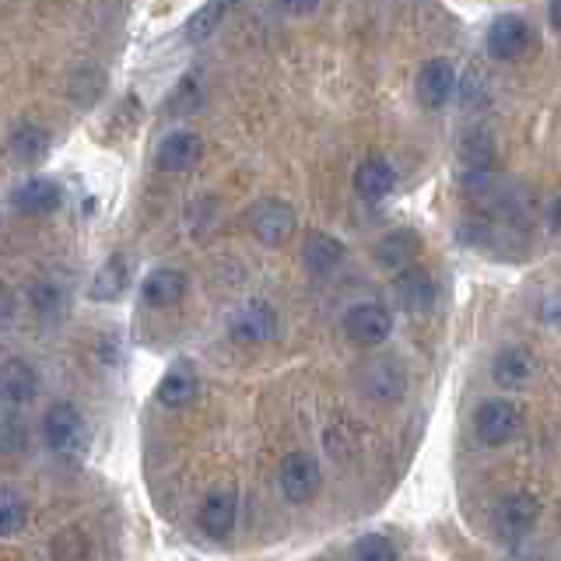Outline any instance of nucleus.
I'll use <instances>...</instances> for the list:
<instances>
[{
  "label": "nucleus",
  "mask_w": 561,
  "mask_h": 561,
  "mask_svg": "<svg viewBox=\"0 0 561 561\" xmlns=\"http://www.w3.org/2000/svg\"><path fill=\"white\" fill-rule=\"evenodd\" d=\"M484 46H488V57H495V60H526L540 43H537V28L526 22L523 14H499L495 22L488 25Z\"/></svg>",
  "instance_id": "nucleus-1"
},
{
  "label": "nucleus",
  "mask_w": 561,
  "mask_h": 561,
  "mask_svg": "<svg viewBox=\"0 0 561 561\" xmlns=\"http://www.w3.org/2000/svg\"><path fill=\"white\" fill-rule=\"evenodd\" d=\"M523 428V414L513 400H484L473 411V432L484 446H505L513 443Z\"/></svg>",
  "instance_id": "nucleus-2"
},
{
  "label": "nucleus",
  "mask_w": 561,
  "mask_h": 561,
  "mask_svg": "<svg viewBox=\"0 0 561 561\" xmlns=\"http://www.w3.org/2000/svg\"><path fill=\"white\" fill-rule=\"evenodd\" d=\"M280 495H285L291 505H306L320 495V484H323V470L316 463V456L309 453H291L285 463H280Z\"/></svg>",
  "instance_id": "nucleus-3"
},
{
  "label": "nucleus",
  "mask_w": 561,
  "mask_h": 561,
  "mask_svg": "<svg viewBox=\"0 0 561 561\" xmlns=\"http://www.w3.org/2000/svg\"><path fill=\"white\" fill-rule=\"evenodd\" d=\"M295 207L285 204V201H260L256 207H250V215H245V228L263 242V245H280L288 242L291 232H295Z\"/></svg>",
  "instance_id": "nucleus-4"
},
{
  "label": "nucleus",
  "mask_w": 561,
  "mask_h": 561,
  "mask_svg": "<svg viewBox=\"0 0 561 561\" xmlns=\"http://www.w3.org/2000/svg\"><path fill=\"white\" fill-rule=\"evenodd\" d=\"M537 519H540V502L534 495H526V491H513L495 508V534L505 543H519L537 526Z\"/></svg>",
  "instance_id": "nucleus-5"
},
{
  "label": "nucleus",
  "mask_w": 561,
  "mask_h": 561,
  "mask_svg": "<svg viewBox=\"0 0 561 561\" xmlns=\"http://www.w3.org/2000/svg\"><path fill=\"white\" fill-rule=\"evenodd\" d=\"M344 333L362 347H376L393 333V316L379 302H358L344 316Z\"/></svg>",
  "instance_id": "nucleus-6"
},
{
  "label": "nucleus",
  "mask_w": 561,
  "mask_h": 561,
  "mask_svg": "<svg viewBox=\"0 0 561 561\" xmlns=\"http://www.w3.org/2000/svg\"><path fill=\"white\" fill-rule=\"evenodd\" d=\"M362 390L379 400V403H390V400H400L403 390H408V373H403V362L400 358H373L365 368H362Z\"/></svg>",
  "instance_id": "nucleus-7"
},
{
  "label": "nucleus",
  "mask_w": 561,
  "mask_h": 561,
  "mask_svg": "<svg viewBox=\"0 0 561 561\" xmlns=\"http://www.w3.org/2000/svg\"><path fill=\"white\" fill-rule=\"evenodd\" d=\"M81 432H84V421L75 403L60 400L43 414V438L53 453H70L81 443Z\"/></svg>",
  "instance_id": "nucleus-8"
},
{
  "label": "nucleus",
  "mask_w": 561,
  "mask_h": 561,
  "mask_svg": "<svg viewBox=\"0 0 561 561\" xmlns=\"http://www.w3.org/2000/svg\"><path fill=\"white\" fill-rule=\"evenodd\" d=\"M456 92V67L446 57H432L417 70V102L425 110H443Z\"/></svg>",
  "instance_id": "nucleus-9"
},
{
  "label": "nucleus",
  "mask_w": 561,
  "mask_h": 561,
  "mask_svg": "<svg viewBox=\"0 0 561 561\" xmlns=\"http://www.w3.org/2000/svg\"><path fill=\"white\" fill-rule=\"evenodd\" d=\"M491 376H495V382L505 386V390H523V386H530L537 376V358L519 344H505L495 355V362H491Z\"/></svg>",
  "instance_id": "nucleus-10"
},
{
  "label": "nucleus",
  "mask_w": 561,
  "mask_h": 561,
  "mask_svg": "<svg viewBox=\"0 0 561 561\" xmlns=\"http://www.w3.org/2000/svg\"><path fill=\"white\" fill-rule=\"evenodd\" d=\"M236 516H239V495L232 488H215L201 505V530L215 540H225L236 530Z\"/></svg>",
  "instance_id": "nucleus-11"
},
{
  "label": "nucleus",
  "mask_w": 561,
  "mask_h": 561,
  "mask_svg": "<svg viewBox=\"0 0 561 561\" xmlns=\"http://www.w3.org/2000/svg\"><path fill=\"white\" fill-rule=\"evenodd\" d=\"M228 330H232V337L242 344H263L277 333V312L267 302H250L232 316Z\"/></svg>",
  "instance_id": "nucleus-12"
},
{
  "label": "nucleus",
  "mask_w": 561,
  "mask_h": 561,
  "mask_svg": "<svg viewBox=\"0 0 561 561\" xmlns=\"http://www.w3.org/2000/svg\"><path fill=\"white\" fill-rule=\"evenodd\" d=\"M11 204L22 215H53L64 204V190L53 180H46V175H32V180H25L11 193Z\"/></svg>",
  "instance_id": "nucleus-13"
},
{
  "label": "nucleus",
  "mask_w": 561,
  "mask_h": 561,
  "mask_svg": "<svg viewBox=\"0 0 561 561\" xmlns=\"http://www.w3.org/2000/svg\"><path fill=\"white\" fill-rule=\"evenodd\" d=\"M39 393V376L25 358H4L0 362V400L22 408Z\"/></svg>",
  "instance_id": "nucleus-14"
},
{
  "label": "nucleus",
  "mask_w": 561,
  "mask_h": 561,
  "mask_svg": "<svg viewBox=\"0 0 561 561\" xmlns=\"http://www.w3.org/2000/svg\"><path fill=\"white\" fill-rule=\"evenodd\" d=\"M201 158V137L193 130H172L162 145H158L154 162L162 172H190Z\"/></svg>",
  "instance_id": "nucleus-15"
},
{
  "label": "nucleus",
  "mask_w": 561,
  "mask_h": 561,
  "mask_svg": "<svg viewBox=\"0 0 561 561\" xmlns=\"http://www.w3.org/2000/svg\"><path fill=\"white\" fill-rule=\"evenodd\" d=\"M197 390H201L197 373H193V368H186V365H175V368H169V373L162 376V382H158L154 397H158V403H162V408L180 411V408H186V403L197 400Z\"/></svg>",
  "instance_id": "nucleus-16"
},
{
  "label": "nucleus",
  "mask_w": 561,
  "mask_h": 561,
  "mask_svg": "<svg viewBox=\"0 0 561 561\" xmlns=\"http://www.w3.org/2000/svg\"><path fill=\"white\" fill-rule=\"evenodd\" d=\"M397 186V172L386 158H368L355 169V193L362 201H382Z\"/></svg>",
  "instance_id": "nucleus-17"
},
{
  "label": "nucleus",
  "mask_w": 561,
  "mask_h": 561,
  "mask_svg": "<svg viewBox=\"0 0 561 561\" xmlns=\"http://www.w3.org/2000/svg\"><path fill=\"white\" fill-rule=\"evenodd\" d=\"M183 295H186V274L175 267H158L145 277V285H140V298L154 309L180 302Z\"/></svg>",
  "instance_id": "nucleus-18"
},
{
  "label": "nucleus",
  "mask_w": 561,
  "mask_h": 561,
  "mask_svg": "<svg viewBox=\"0 0 561 561\" xmlns=\"http://www.w3.org/2000/svg\"><path fill=\"white\" fill-rule=\"evenodd\" d=\"M393 295L408 312H425L432 306V298H435L432 277L425 271H417V267L400 271L397 280H393Z\"/></svg>",
  "instance_id": "nucleus-19"
},
{
  "label": "nucleus",
  "mask_w": 561,
  "mask_h": 561,
  "mask_svg": "<svg viewBox=\"0 0 561 561\" xmlns=\"http://www.w3.org/2000/svg\"><path fill=\"white\" fill-rule=\"evenodd\" d=\"M417 253H421V239L411 232V228H397V232L382 236L376 245V260L390 271H403L411 260H417Z\"/></svg>",
  "instance_id": "nucleus-20"
},
{
  "label": "nucleus",
  "mask_w": 561,
  "mask_h": 561,
  "mask_svg": "<svg viewBox=\"0 0 561 561\" xmlns=\"http://www.w3.org/2000/svg\"><path fill=\"white\" fill-rule=\"evenodd\" d=\"M302 256H306V267H309L312 274H333V271H337L341 263H344L347 250H344V242H341V239H333V236H327V232H312V236L306 239Z\"/></svg>",
  "instance_id": "nucleus-21"
},
{
  "label": "nucleus",
  "mask_w": 561,
  "mask_h": 561,
  "mask_svg": "<svg viewBox=\"0 0 561 561\" xmlns=\"http://www.w3.org/2000/svg\"><path fill=\"white\" fill-rule=\"evenodd\" d=\"M228 8H232V0H204L201 11L186 22V32H183L186 43H204L207 35L221 25V18H225Z\"/></svg>",
  "instance_id": "nucleus-22"
},
{
  "label": "nucleus",
  "mask_w": 561,
  "mask_h": 561,
  "mask_svg": "<svg viewBox=\"0 0 561 561\" xmlns=\"http://www.w3.org/2000/svg\"><path fill=\"white\" fill-rule=\"evenodd\" d=\"M123 288H127V263H123L119 256H113L95 274V280H92V298H95V302H116V298L123 295Z\"/></svg>",
  "instance_id": "nucleus-23"
},
{
  "label": "nucleus",
  "mask_w": 561,
  "mask_h": 561,
  "mask_svg": "<svg viewBox=\"0 0 561 561\" xmlns=\"http://www.w3.org/2000/svg\"><path fill=\"white\" fill-rule=\"evenodd\" d=\"M49 148V137L39 130V127H18L11 134V154H14V162H22V165H32V162H39V158L46 154Z\"/></svg>",
  "instance_id": "nucleus-24"
},
{
  "label": "nucleus",
  "mask_w": 561,
  "mask_h": 561,
  "mask_svg": "<svg viewBox=\"0 0 561 561\" xmlns=\"http://www.w3.org/2000/svg\"><path fill=\"white\" fill-rule=\"evenodd\" d=\"M28 302L35 312L46 316V320H57V316L67 309V295L60 285H53V280H39V285L28 288Z\"/></svg>",
  "instance_id": "nucleus-25"
},
{
  "label": "nucleus",
  "mask_w": 561,
  "mask_h": 561,
  "mask_svg": "<svg viewBox=\"0 0 561 561\" xmlns=\"http://www.w3.org/2000/svg\"><path fill=\"white\" fill-rule=\"evenodd\" d=\"M25 499L14 488H0V537H11L25 526Z\"/></svg>",
  "instance_id": "nucleus-26"
},
{
  "label": "nucleus",
  "mask_w": 561,
  "mask_h": 561,
  "mask_svg": "<svg viewBox=\"0 0 561 561\" xmlns=\"http://www.w3.org/2000/svg\"><path fill=\"white\" fill-rule=\"evenodd\" d=\"M463 165L470 169V175H484L491 165V140L484 134H470L463 140Z\"/></svg>",
  "instance_id": "nucleus-27"
},
{
  "label": "nucleus",
  "mask_w": 561,
  "mask_h": 561,
  "mask_svg": "<svg viewBox=\"0 0 561 561\" xmlns=\"http://www.w3.org/2000/svg\"><path fill=\"white\" fill-rule=\"evenodd\" d=\"M201 102H204V92H201L197 78H183V84L175 88V95L169 99V113L172 116H190V113L201 110Z\"/></svg>",
  "instance_id": "nucleus-28"
},
{
  "label": "nucleus",
  "mask_w": 561,
  "mask_h": 561,
  "mask_svg": "<svg viewBox=\"0 0 561 561\" xmlns=\"http://www.w3.org/2000/svg\"><path fill=\"white\" fill-rule=\"evenodd\" d=\"M355 561H400V554L386 537L368 534L355 543Z\"/></svg>",
  "instance_id": "nucleus-29"
},
{
  "label": "nucleus",
  "mask_w": 561,
  "mask_h": 561,
  "mask_svg": "<svg viewBox=\"0 0 561 561\" xmlns=\"http://www.w3.org/2000/svg\"><path fill=\"white\" fill-rule=\"evenodd\" d=\"M53 554H57V561H81L88 554V540H81L78 530H64L53 543Z\"/></svg>",
  "instance_id": "nucleus-30"
},
{
  "label": "nucleus",
  "mask_w": 561,
  "mask_h": 561,
  "mask_svg": "<svg viewBox=\"0 0 561 561\" xmlns=\"http://www.w3.org/2000/svg\"><path fill=\"white\" fill-rule=\"evenodd\" d=\"M22 446H25L22 421H4V425H0V449H4V453H18Z\"/></svg>",
  "instance_id": "nucleus-31"
},
{
  "label": "nucleus",
  "mask_w": 561,
  "mask_h": 561,
  "mask_svg": "<svg viewBox=\"0 0 561 561\" xmlns=\"http://www.w3.org/2000/svg\"><path fill=\"white\" fill-rule=\"evenodd\" d=\"M274 4L285 14H291V18H306V14H312L316 8H320V0H274Z\"/></svg>",
  "instance_id": "nucleus-32"
},
{
  "label": "nucleus",
  "mask_w": 561,
  "mask_h": 561,
  "mask_svg": "<svg viewBox=\"0 0 561 561\" xmlns=\"http://www.w3.org/2000/svg\"><path fill=\"white\" fill-rule=\"evenodd\" d=\"M558 316H561V309H558V295H548V298H543L540 320H543V323H558Z\"/></svg>",
  "instance_id": "nucleus-33"
},
{
  "label": "nucleus",
  "mask_w": 561,
  "mask_h": 561,
  "mask_svg": "<svg viewBox=\"0 0 561 561\" xmlns=\"http://www.w3.org/2000/svg\"><path fill=\"white\" fill-rule=\"evenodd\" d=\"M11 316H14V295L4 285H0V323L11 320Z\"/></svg>",
  "instance_id": "nucleus-34"
},
{
  "label": "nucleus",
  "mask_w": 561,
  "mask_h": 561,
  "mask_svg": "<svg viewBox=\"0 0 561 561\" xmlns=\"http://www.w3.org/2000/svg\"><path fill=\"white\" fill-rule=\"evenodd\" d=\"M548 14H551V28H554V32H561V0H551Z\"/></svg>",
  "instance_id": "nucleus-35"
}]
</instances>
